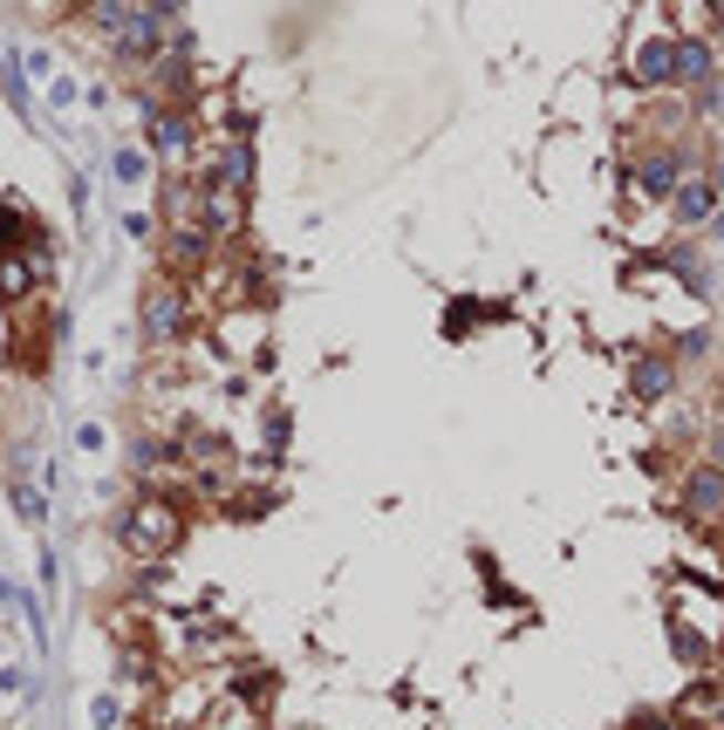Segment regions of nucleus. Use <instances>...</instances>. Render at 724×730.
I'll return each mask as SVG.
<instances>
[{
    "label": "nucleus",
    "instance_id": "obj_19",
    "mask_svg": "<svg viewBox=\"0 0 724 730\" xmlns=\"http://www.w3.org/2000/svg\"><path fill=\"white\" fill-rule=\"evenodd\" d=\"M711 239H724V212H717V219H711Z\"/></svg>",
    "mask_w": 724,
    "mask_h": 730
},
{
    "label": "nucleus",
    "instance_id": "obj_2",
    "mask_svg": "<svg viewBox=\"0 0 724 730\" xmlns=\"http://www.w3.org/2000/svg\"><path fill=\"white\" fill-rule=\"evenodd\" d=\"M683 178H691V157H683L676 144H656V150H642L629 165V198L635 206H670Z\"/></svg>",
    "mask_w": 724,
    "mask_h": 730
},
{
    "label": "nucleus",
    "instance_id": "obj_9",
    "mask_svg": "<svg viewBox=\"0 0 724 730\" xmlns=\"http://www.w3.org/2000/svg\"><path fill=\"white\" fill-rule=\"evenodd\" d=\"M670 219H676V226H711V219H717V185H711V171H691V178L676 185Z\"/></svg>",
    "mask_w": 724,
    "mask_h": 730
},
{
    "label": "nucleus",
    "instance_id": "obj_17",
    "mask_svg": "<svg viewBox=\"0 0 724 730\" xmlns=\"http://www.w3.org/2000/svg\"><path fill=\"white\" fill-rule=\"evenodd\" d=\"M14 505H21V519H42L49 505H42V492H34V484H14Z\"/></svg>",
    "mask_w": 724,
    "mask_h": 730
},
{
    "label": "nucleus",
    "instance_id": "obj_14",
    "mask_svg": "<svg viewBox=\"0 0 724 730\" xmlns=\"http://www.w3.org/2000/svg\"><path fill=\"white\" fill-rule=\"evenodd\" d=\"M670 648H676L683 663H704V656H711V642H697L691 628H676V622H670Z\"/></svg>",
    "mask_w": 724,
    "mask_h": 730
},
{
    "label": "nucleus",
    "instance_id": "obj_18",
    "mask_svg": "<svg viewBox=\"0 0 724 730\" xmlns=\"http://www.w3.org/2000/svg\"><path fill=\"white\" fill-rule=\"evenodd\" d=\"M711 185H717V191H724V150H717V157H711Z\"/></svg>",
    "mask_w": 724,
    "mask_h": 730
},
{
    "label": "nucleus",
    "instance_id": "obj_5",
    "mask_svg": "<svg viewBox=\"0 0 724 730\" xmlns=\"http://www.w3.org/2000/svg\"><path fill=\"white\" fill-rule=\"evenodd\" d=\"M629 83L642 90H676V42L670 34H650V28H635V49H629Z\"/></svg>",
    "mask_w": 724,
    "mask_h": 730
},
{
    "label": "nucleus",
    "instance_id": "obj_11",
    "mask_svg": "<svg viewBox=\"0 0 724 730\" xmlns=\"http://www.w3.org/2000/svg\"><path fill=\"white\" fill-rule=\"evenodd\" d=\"M151 150L157 157H185L192 150V116L185 109H157L151 116Z\"/></svg>",
    "mask_w": 724,
    "mask_h": 730
},
{
    "label": "nucleus",
    "instance_id": "obj_12",
    "mask_svg": "<svg viewBox=\"0 0 724 730\" xmlns=\"http://www.w3.org/2000/svg\"><path fill=\"white\" fill-rule=\"evenodd\" d=\"M247 178H254V150H247V144H239V137H232V144H226V150L213 157V178H206V185H226V191H247Z\"/></svg>",
    "mask_w": 724,
    "mask_h": 730
},
{
    "label": "nucleus",
    "instance_id": "obj_3",
    "mask_svg": "<svg viewBox=\"0 0 724 730\" xmlns=\"http://www.w3.org/2000/svg\"><path fill=\"white\" fill-rule=\"evenodd\" d=\"M192 328V288L185 280H151V294H144V342L151 348H172L178 335Z\"/></svg>",
    "mask_w": 724,
    "mask_h": 730
},
{
    "label": "nucleus",
    "instance_id": "obj_13",
    "mask_svg": "<svg viewBox=\"0 0 724 730\" xmlns=\"http://www.w3.org/2000/svg\"><path fill=\"white\" fill-rule=\"evenodd\" d=\"M0 294H8V301H28L34 294V273H28L21 253H0Z\"/></svg>",
    "mask_w": 724,
    "mask_h": 730
},
{
    "label": "nucleus",
    "instance_id": "obj_8",
    "mask_svg": "<svg viewBox=\"0 0 724 730\" xmlns=\"http://www.w3.org/2000/svg\"><path fill=\"white\" fill-rule=\"evenodd\" d=\"M676 90H697V96L717 90V55H711L704 34H683L676 42Z\"/></svg>",
    "mask_w": 724,
    "mask_h": 730
},
{
    "label": "nucleus",
    "instance_id": "obj_10",
    "mask_svg": "<svg viewBox=\"0 0 724 730\" xmlns=\"http://www.w3.org/2000/svg\"><path fill=\"white\" fill-rule=\"evenodd\" d=\"M670 622H676V628H691L697 642H711V648H717V642H724V601H717V594H711V601H697L691 587H676V615H670Z\"/></svg>",
    "mask_w": 724,
    "mask_h": 730
},
{
    "label": "nucleus",
    "instance_id": "obj_7",
    "mask_svg": "<svg viewBox=\"0 0 724 730\" xmlns=\"http://www.w3.org/2000/svg\"><path fill=\"white\" fill-rule=\"evenodd\" d=\"M670 383H676V355L642 348V355L629 362V396H635V403H663V396H670Z\"/></svg>",
    "mask_w": 724,
    "mask_h": 730
},
{
    "label": "nucleus",
    "instance_id": "obj_4",
    "mask_svg": "<svg viewBox=\"0 0 724 730\" xmlns=\"http://www.w3.org/2000/svg\"><path fill=\"white\" fill-rule=\"evenodd\" d=\"M676 512L691 519V525H724V465L717 458H704V465H691L683 471V484H676Z\"/></svg>",
    "mask_w": 724,
    "mask_h": 730
},
{
    "label": "nucleus",
    "instance_id": "obj_15",
    "mask_svg": "<svg viewBox=\"0 0 724 730\" xmlns=\"http://www.w3.org/2000/svg\"><path fill=\"white\" fill-rule=\"evenodd\" d=\"M110 165H116V178H144V171H151V157H144V150H116Z\"/></svg>",
    "mask_w": 724,
    "mask_h": 730
},
{
    "label": "nucleus",
    "instance_id": "obj_1",
    "mask_svg": "<svg viewBox=\"0 0 724 730\" xmlns=\"http://www.w3.org/2000/svg\"><path fill=\"white\" fill-rule=\"evenodd\" d=\"M116 540H124L137 560H165L185 540V505L178 499H137L116 512Z\"/></svg>",
    "mask_w": 724,
    "mask_h": 730
},
{
    "label": "nucleus",
    "instance_id": "obj_6",
    "mask_svg": "<svg viewBox=\"0 0 724 730\" xmlns=\"http://www.w3.org/2000/svg\"><path fill=\"white\" fill-rule=\"evenodd\" d=\"M213 253H219V239H213L206 226H172V232H165V267H172V280L213 267Z\"/></svg>",
    "mask_w": 724,
    "mask_h": 730
},
{
    "label": "nucleus",
    "instance_id": "obj_16",
    "mask_svg": "<svg viewBox=\"0 0 724 730\" xmlns=\"http://www.w3.org/2000/svg\"><path fill=\"white\" fill-rule=\"evenodd\" d=\"M676 355H683V362H697V355H711V328H691V335H683V342H676Z\"/></svg>",
    "mask_w": 724,
    "mask_h": 730
}]
</instances>
